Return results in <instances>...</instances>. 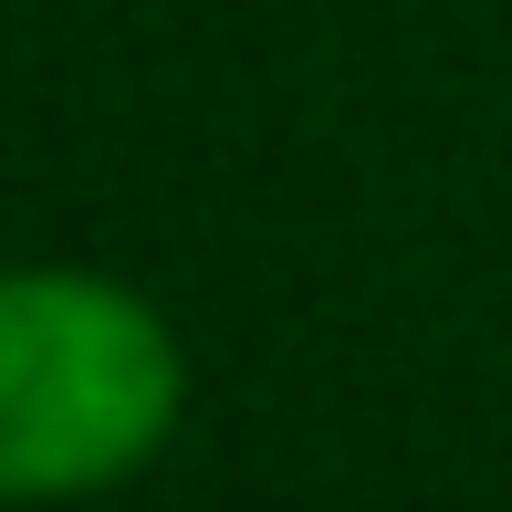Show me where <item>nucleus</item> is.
<instances>
[{
  "instance_id": "nucleus-1",
  "label": "nucleus",
  "mask_w": 512,
  "mask_h": 512,
  "mask_svg": "<svg viewBox=\"0 0 512 512\" xmlns=\"http://www.w3.org/2000/svg\"><path fill=\"white\" fill-rule=\"evenodd\" d=\"M189 408V356L105 272H0V502H74L147 471Z\"/></svg>"
}]
</instances>
